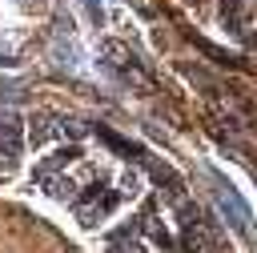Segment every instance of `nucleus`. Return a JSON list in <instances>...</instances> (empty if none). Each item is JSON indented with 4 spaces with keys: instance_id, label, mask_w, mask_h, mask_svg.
<instances>
[{
    "instance_id": "1",
    "label": "nucleus",
    "mask_w": 257,
    "mask_h": 253,
    "mask_svg": "<svg viewBox=\"0 0 257 253\" xmlns=\"http://www.w3.org/2000/svg\"><path fill=\"white\" fill-rule=\"evenodd\" d=\"M0 137H4V153H16V137H20V129H16V120H12V116H4Z\"/></svg>"
}]
</instances>
